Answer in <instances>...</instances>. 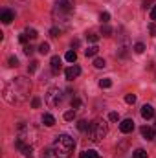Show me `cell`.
I'll list each match as a JSON object with an SVG mask.
<instances>
[{"label":"cell","instance_id":"cell-20","mask_svg":"<svg viewBox=\"0 0 156 158\" xmlns=\"http://www.w3.org/2000/svg\"><path fill=\"white\" fill-rule=\"evenodd\" d=\"M24 33L30 37V40H33V39H37V37H39V35H37V30H33V28H28Z\"/></svg>","mask_w":156,"mask_h":158},{"label":"cell","instance_id":"cell-33","mask_svg":"<svg viewBox=\"0 0 156 158\" xmlns=\"http://www.w3.org/2000/svg\"><path fill=\"white\" fill-rule=\"evenodd\" d=\"M109 119H110V121H119V114H117V112H110V114H109Z\"/></svg>","mask_w":156,"mask_h":158},{"label":"cell","instance_id":"cell-34","mask_svg":"<svg viewBox=\"0 0 156 158\" xmlns=\"http://www.w3.org/2000/svg\"><path fill=\"white\" fill-rule=\"evenodd\" d=\"M31 107H33V109H39V107H40V99H39V98H33V101H31Z\"/></svg>","mask_w":156,"mask_h":158},{"label":"cell","instance_id":"cell-22","mask_svg":"<svg viewBox=\"0 0 156 158\" xmlns=\"http://www.w3.org/2000/svg\"><path fill=\"white\" fill-rule=\"evenodd\" d=\"M105 64H107L105 59H101V57H96V59H94V66H96V68H105Z\"/></svg>","mask_w":156,"mask_h":158},{"label":"cell","instance_id":"cell-25","mask_svg":"<svg viewBox=\"0 0 156 158\" xmlns=\"http://www.w3.org/2000/svg\"><path fill=\"white\" fill-rule=\"evenodd\" d=\"M99 19H101V22H103V24H107V22L110 20V13H109V11H103V13L99 15Z\"/></svg>","mask_w":156,"mask_h":158},{"label":"cell","instance_id":"cell-37","mask_svg":"<svg viewBox=\"0 0 156 158\" xmlns=\"http://www.w3.org/2000/svg\"><path fill=\"white\" fill-rule=\"evenodd\" d=\"M79 44H81L79 39H72V48H79Z\"/></svg>","mask_w":156,"mask_h":158},{"label":"cell","instance_id":"cell-21","mask_svg":"<svg viewBox=\"0 0 156 158\" xmlns=\"http://www.w3.org/2000/svg\"><path fill=\"white\" fill-rule=\"evenodd\" d=\"M132 158H147V151H143V149H136V151L132 153Z\"/></svg>","mask_w":156,"mask_h":158},{"label":"cell","instance_id":"cell-11","mask_svg":"<svg viewBox=\"0 0 156 158\" xmlns=\"http://www.w3.org/2000/svg\"><path fill=\"white\" fill-rule=\"evenodd\" d=\"M142 134H143V138L145 140H154L156 138V131L153 129V127H142Z\"/></svg>","mask_w":156,"mask_h":158},{"label":"cell","instance_id":"cell-19","mask_svg":"<svg viewBox=\"0 0 156 158\" xmlns=\"http://www.w3.org/2000/svg\"><path fill=\"white\" fill-rule=\"evenodd\" d=\"M99 37H101V33H97V31H86V39L90 42H97Z\"/></svg>","mask_w":156,"mask_h":158},{"label":"cell","instance_id":"cell-12","mask_svg":"<svg viewBox=\"0 0 156 158\" xmlns=\"http://www.w3.org/2000/svg\"><path fill=\"white\" fill-rule=\"evenodd\" d=\"M153 116H154V109H153L151 105H143V107H142V118L151 119Z\"/></svg>","mask_w":156,"mask_h":158},{"label":"cell","instance_id":"cell-17","mask_svg":"<svg viewBox=\"0 0 156 158\" xmlns=\"http://www.w3.org/2000/svg\"><path fill=\"white\" fill-rule=\"evenodd\" d=\"M99 33H101L103 37H110V35H112V28H110L109 24H103L101 30H99Z\"/></svg>","mask_w":156,"mask_h":158},{"label":"cell","instance_id":"cell-32","mask_svg":"<svg viewBox=\"0 0 156 158\" xmlns=\"http://www.w3.org/2000/svg\"><path fill=\"white\" fill-rule=\"evenodd\" d=\"M79 107H81V99H79V98H74V99H72V109L76 110Z\"/></svg>","mask_w":156,"mask_h":158},{"label":"cell","instance_id":"cell-18","mask_svg":"<svg viewBox=\"0 0 156 158\" xmlns=\"http://www.w3.org/2000/svg\"><path fill=\"white\" fill-rule=\"evenodd\" d=\"M64 59H66L68 63H76V61H77V53H76V50H70V52H66Z\"/></svg>","mask_w":156,"mask_h":158},{"label":"cell","instance_id":"cell-4","mask_svg":"<svg viewBox=\"0 0 156 158\" xmlns=\"http://www.w3.org/2000/svg\"><path fill=\"white\" fill-rule=\"evenodd\" d=\"M88 140L94 142V143H99L103 142V138L109 134V125L103 121V119H94L90 123V129H88Z\"/></svg>","mask_w":156,"mask_h":158},{"label":"cell","instance_id":"cell-15","mask_svg":"<svg viewBox=\"0 0 156 158\" xmlns=\"http://www.w3.org/2000/svg\"><path fill=\"white\" fill-rule=\"evenodd\" d=\"M97 52H99V48H97L96 44H92V46H88V48L84 50V55H86V57H94V55H97Z\"/></svg>","mask_w":156,"mask_h":158},{"label":"cell","instance_id":"cell-26","mask_svg":"<svg viewBox=\"0 0 156 158\" xmlns=\"http://www.w3.org/2000/svg\"><path fill=\"white\" fill-rule=\"evenodd\" d=\"M61 31H63V30H61L59 26H53V28L50 30V35H51V37H59V35H61Z\"/></svg>","mask_w":156,"mask_h":158},{"label":"cell","instance_id":"cell-1","mask_svg":"<svg viewBox=\"0 0 156 158\" xmlns=\"http://www.w3.org/2000/svg\"><path fill=\"white\" fill-rule=\"evenodd\" d=\"M31 92V83L28 77H15L4 86V99L11 105H20L28 101Z\"/></svg>","mask_w":156,"mask_h":158},{"label":"cell","instance_id":"cell-35","mask_svg":"<svg viewBox=\"0 0 156 158\" xmlns=\"http://www.w3.org/2000/svg\"><path fill=\"white\" fill-rule=\"evenodd\" d=\"M24 53H26V55H31V53H33V48H31L30 44H26V46H24Z\"/></svg>","mask_w":156,"mask_h":158},{"label":"cell","instance_id":"cell-30","mask_svg":"<svg viewBox=\"0 0 156 158\" xmlns=\"http://www.w3.org/2000/svg\"><path fill=\"white\" fill-rule=\"evenodd\" d=\"M125 101H127L129 105H134V103H136V96H134V94H127V96H125Z\"/></svg>","mask_w":156,"mask_h":158},{"label":"cell","instance_id":"cell-31","mask_svg":"<svg viewBox=\"0 0 156 158\" xmlns=\"http://www.w3.org/2000/svg\"><path fill=\"white\" fill-rule=\"evenodd\" d=\"M64 119H66V121L76 119V110H68V112H64Z\"/></svg>","mask_w":156,"mask_h":158},{"label":"cell","instance_id":"cell-16","mask_svg":"<svg viewBox=\"0 0 156 158\" xmlns=\"http://www.w3.org/2000/svg\"><path fill=\"white\" fill-rule=\"evenodd\" d=\"M77 129L81 132H88V129H90V123L86 121V119H79L77 121Z\"/></svg>","mask_w":156,"mask_h":158},{"label":"cell","instance_id":"cell-6","mask_svg":"<svg viewBox=\"0 0 156 158\" xmlns=\"http://www.w3.org/2000/svg\"><path fill=\"white\" fill-rule=\"evenodd\" d=\"M63 99H64V94H63V90H61V88H57V86L50 88V90H48V94H46V105H48V107H51V109L59 107V105L63 103Z\"/></svg>","mask_w":156,"mask_h":158},{"label":"cell","instance_id":"cell-7","mask_svg":"<svg viewBox=\"0 0 156 158\" xmlns=\"http://www.w3.org/2000/svg\"><path fill=\"white\" fill-rule=\"evenodd\" d=\"M79 74H81V68H79L77 64H72V66H68V68L64 70V76H66V79H70V81L76 79Z\"/></svg>","mask_w":156,"mask_h":158},{"label":"cell","instance_id":"cell-23","mask_svg":"<svg viewBox=\"0 0 156 158\" xmlns=\"http://www.w3.org/2000/svg\"><path fill=\"white\" fill-rule=\"evenodd\" d=\"M134 52H136V53H143V52H145V44H143V42H136V44H134Z\"/></svg>","mask_w":156,"mask_h":158},{"label":"cell","instance_id":"cell-10","mask_svg":"<svg viewBox=\"0 0 156 158\" xmlns=\"http://www.w3.org/2000/svg\"><path fill=\"white\" fill-rule=\"evenodd\" d=\"M13 19H15V15H13V11H9V9H4V11L0 13V20H2L4 24H11Z\"/></svg>","mask_w":156,"mask_h":158},{"label":"cell","instance_id":"cell-36","mask_svg":"<svg viewBox=\"0 0 156 158\" xmlns=\"http://www.w3.org/2000/svg\"><path fill=\"white\" fill-rule=\"evenodd\" d=\"M151 20H153V22H156V6H153V7H151Z\"/></svg>","mask_w":156,"mask_h":158},{"label":"cell","instance_id":"cell-24","mask_svg":"<svg viewBox=\"0 0 156 158\" xmlns=\"http://www.w3.org/2000/svg\"><path fill=\"white\" fill-rule=\"evenodd\" d=\"M39 52L42 53V55H46V53L50 52V44H48V42H42V44L39 46Z\"/></svg>","mask_w":156,"mask_h":158},{"label":"cell","instance_id":"cell-27","mask_svg":"<svg viewBox=\"0 0 156 158\" xmlns=\"http://www.w3.org/2000/svg\"><path fill=\"white\" fill-rule=\"evenodd\" d=\"M37 68H39V63H37V61H31V63H30V66H28V72H30V74H33V72H37Z\"/></svg>","mask_w":156,"mask_h":158},{"label":"cell","instance_id":"cell-28","mask_svg":"<svg viewBox=\"0 0 156 158\" xmlns=\"http://www.w3.org/2000/svg\"><path fill=\"white\" fill-rule=\"evenodd\" d=\"M99 86H101V88H110V86H112V81H110V79H101V81H99Z\"/></svg>","mask_w":156,"mask_h":158},{"label":"cell","instance_id":"cell-29","mask_svg":"<svg viewBox=\"0 0 156 158\" xmlns=\"http://www.w3.org/2000/svg\"><path fill=\"white\" fill-rule=\"evenodd\" d=\"M7 66H18V59H17L15 55H11V57L7 59Z\"/></svg>","mask_w":156,"mask_h":158},{"label":"cell","instance_id":"cell-38","mask_svg":"<svg viewBox=\"0 0 156 158\" xmlns=\"http://www.w3.org/2000/svg\"><path fill=\"white\" fill-rule=\"evenodd\" d=\"M149 31H151V33H153V35H154V33H156V26H154V22H153V24H151V26H149Z\"/></svg>","mask_w":156,"mask_h":158},{"label":"cell","instance_id":"cell-5","mask_svg":"<svg viewBox=\"0 0 156 158\" xmlns=\"http://www.w3.org/2000/svg\"><path fill=\"white\" fill-rule=\"evenodd\" d=\"M37 138H39V134H37V129H35L33 125L24 123V121L18 125V134H17V140L24 142V143H28V145H33V143L37 142Z\"/></svg>","mask_w":156,"mask_h":158},{"label":"cell","instance_id":"cell-8","mask_svg":"<svg viewBox=\"0 0 156 158\" xmlns=\"http://www.w3.org/2000/svg\"><path fill=\"white\" fill-rule=\"evenodd\" d=\"M119 131H121L123 134L132 132V131H134V121H132V119H123V121L119 123Z\"/></svg>","mask_w":156,"mask_h":158},{"label":"cell","instance_id":"cell-3","mask_svg":"<svg viewBox=\"0 0 156 158\" xmlns=\"http://www.w3.org/2000/svg\"><path fill=\"white\" fill-rule=\"evenodd\" d=\"M76 149V140L68 134H59L53 142V155L55 158H70Z\"/></svg>","mask_w":156,"mask_h":158},{"label":"cell","instance_id":"cell-2","mask_svg":"<svg viewBox=\"0 0 156 158\" xmlns=\"http://www.w3.org/2000/svg\"><path fill=\"white\" fill-rule=\"evenodd\" d=\"M76 9L74 0H57L55 7H53V17L57 19V24H63V30H66L70 26V17Z\"/></svg>","mask_w":156,"mask_h":158},{"label":"cell","instance_id":"cell-13","mask_svg":"<svg viewBox=\"0 0 156 158\" xmlns=\"http://www.w3.org/2000/svg\"><path fill=\"white\" fill-rule=\"evenodd\" d=\"M79 158H101V156H99V153H97V151L88 149V151H83V153L79 155Z\"/></svg>","mask_w":156,"mask_h":158},{"label":"cell","instance_id":"cell-9","mask_svg":"<svg viewBox=\"0 0 156 158\" xmlns=\"http://www.w3.org/2000/svg\"><path fill=\"white\" fill-rule=\"evenodd\" d=\"M61 63H63V61H61L59 55H53V57H51V61H50V64H51V74L57 76V74L61 72Z\"/></svg>","mask_w":156,"mask_h":158},{"label":"cell","instance_id":"cell-14","mask_svg":"<svg viewBox=\"0 0 156 158\" xmlns=\"http://www.w3.org/2000/svg\"><path fill=\"white\" fill-rule=\"evenodd\" d=\"M42 123H44L46 127H53V125H55V118H53L51 114H48V112H46V114L42 116Z\"/></svg>","mask_w":156,"mask_h":158}]
</instances>
